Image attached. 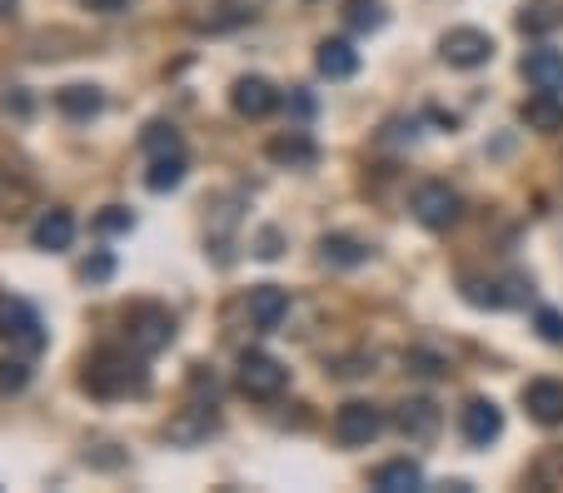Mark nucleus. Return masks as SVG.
<instances>
[{
	"instance_id": "1",
	"label": "nucleus",
	"mask_w": 563,
	"mask_h": 493,
	"mask_svg": "<svg viewBox=\"0 0 563 493\" xmlns=\"http://www.w3.org/2000/svg\"><path fill=\"white\" fill-rule=\"evenodd\" d=\"M80 389L95 399H131L150 389V374L140 365V349L125 355V349H95L86 359V374H80Z\"/></svg>"
},
{
	"instance_id": "2",
	"label": "nucleus",
	"mask_w": 563,
	"mask_h": 493,
	"mask_svg": "<svg viewBox=\"0 0 563 493\" xmlns=\"http://www.w3.org/2000/svg\"><path fill=\"white\" fill-rule=\"evenodd\" d=\"M125 339H131V349H140V355L170 349V339H174L170 310H160V304H135V310H125Z\"/></svg>"
},
{
	"instance_id": "3",
	"label": "nucleus",
	"mask_w": 563,
	"mask_h": 493,
	"mask_svg": "<svg viewBox=\"0 0 563 493\" xmlns=\"http://www.w3.org/2000/svg\"><path fill=\"white\" fill-rule=\"evenodd\" d=\"M409 210H414V220H419L424 229H449L459 215H464V200H459L449 184H439V180H424L419 190L409 194Z\"/></svg>"
},
{
	"instance_id": "4",
	"label": "nucleus",
	"mask_w": 563,
	"mask_h": 493,
	"mask_svg": "<svg viewBox=\"0 0 563 493\" xmlns=\"http://www.w3.org/2000/svg\"><path fill=\"white\" fill-rule=\"evenodd\" d=\"M439 55H444L454 70H478V65L494 60V35L478 31V25H454V31L439 41Z\"/></svg>"
},
{
	"instance_id": "5",
	"label": "nucleus",
	"mask_w": 563,
	"mask_h": 493,
	"mask_svg": "<svg viewBox=\"0 0 563 493\" xmlns=\"http://www.w3.org/2000/svg\"><path fill=\"white\" fill-rule=\"evenodd\" d=\"M239 389L249 399H280L290 389V369L274 355H245L239 359Z\"/></svg>"
},
{
	"instance_id": "6",
	"label": "nucleus",
	"mask_w": 563,
	"mask_h": 493,
	"mask_svg": "<svg viewBox=\"0 0 563 493\" xmlns=\"http://www.w3.org/2000/svg\"><path fill=\"white\" fill-rule=\"evenodd\" d=\"M0 339H11L15 349H25V355L45 349V324H41V314H35L25 300H0Z\"/></svg>"
},
{
	"instance_id": "7",
	"label": "nucleus",
	"mask_w": 563,
	"mask_h": 493,
	"mask_svg": "<svg viewBox=\"0 0 563 493\" xmlns=\"http://www.w3.org/2000/svg\"><path fill=\"white\" fill-rule=\"evenodd\" d=\"M384 434V414L374 404H369V399H349L345 408H339L335 414V439L339 444H374Z\"/></svg>"
},
{
	"instance_id": "8",
	"label": "nucleus",
	"mask_w": 563,
	"mask_h": 493,
	"mask_svg": "<svg viewBox=\"0 0 563 493\" xmlns=\"http://www.w3.org/2000/svg\"><path fill=\"white\" fill-rule=\"evenodd\" d=\"M229 105H235V115H245V120H264L274 105H280V90H274L264 76H239L235 86H229Z\"/></svg>"
},
{
	"instance_id": "9",
	"label": "nucleus",
	"mask_w": 563,
	"mask_h": 493,
	"mask_svg": "<svg viewBox=\"0 0 563 493\" xmlns=\"http://www.w3.org/2000/svg\"><path fill=\"white\" fill-rule=\"evenodd\" d=\"M523 408H529L533 424L559 429L563 424V384L559 379H529V384H523Z\"/></svg>"
},
{
	"instance_id": "10",
	"label": "nucleus",
	"mask_w": 563,
	"mask_h": 493,
	"mask_svg": "<svg viewBox=\"0 0 563 493\" xmlns=\"http://www.w3.org/2000/svg\"><path fill=\"white\" fill-rule=\"evenodd\" d=\"M459 429H464V439L469 444H494L498 434H504V408L494 404V399H469L464 404V414H459Z\"/></svg>"
},
{
	"instance_id": "11",
	"label": "nucleus",
	"mask_w": 563,
	"mask_h": 493,
	"mask_svg": "<svg viewBox=\"0 0 563 493\" xmlns=\"http://www.w3.org/2000/svg\"><path fill=\"white\" fill-rule=\"evenodd\" d=\"M264 155H270L274 165H284V170H304V165L319 160V145L304 130H284V135H274L270 145H264Z\"/></svg>"
},
{
	"instance_id": "12",
	"label": "nucleus",
	"mask_w": 563,
	"mask_h": 493,
	"mask_svg": "<svg viewBox=\"0 0 563 493\" xmlns=\"http://www.w3.org/2000/svg\"><path fill=\"white\" fill-rule=\"evenodd\" d=\"M245 310H249V320H255V329H280L284 314H290V294H284L280 284H255Z\"/></svg>"
},
{
	"instance_id": "13",
	"label": "nucleus",
	"mask_w": 563,
	"mask_h": 493,
	"mask_svg": "<svg viewBox=\"0 0 563 493\" xmlns=\"http://www.w3.org/2000/svg\"><path fill=\"white\" fill-rule=\"evenodd\" d=\"M31 239L45 255H60V249H70V239H76V215H70V210H45V215L35 220Z\"/></svg>"
},
{
	"instance_id": "14",
	"label": "nucleus",
	"mask_w": 563,
	"mask_h": 493,
	"mask_svg": "<svg viewBox=\"0 0 563 493\" xmlns=\"http://www.w3.org/2000/svg\"><path fill=\"white\" fill-rule=\"evenodd\" d=\"M219 429V414H215V404H190L180 418H170V444H200V439H210V434Z\"/></svg>"
},
{
	"instance_id": "15",
	"label": "nucleus",
	"mask_w": 563,
	"mask_h": 493,
	"mask_svg": "<svg viewBox=\"0 0 563 493\" xmlns=\"http://www.w3.org/2000/svg\"><path fill=\"white\" fill-rule=\"evenodd\" d=\"M25 210H35V180L11 170V165H0V215L15 220V215H25Z\"/></svg>"
},
{
	"instance_id": "16",
	"label": "nucleus",
	"mask_w": 563,
	"mask_h": 493,
	"mask_svg": "<svg viewBox=\"0 0 563 493\" xmlns=\"http://www.w3.org/2000/svg\"><path fill=\"white\" fill-rule=\"evenodd\" d=\"M523 125L539 130V135H553V130H563V96L559 90H539V96L523 100Z\"/></svg>"
},
{
	"instance_id": "17",
	"label": "nucleus",
	"mask_w": 563,
	"mask_h": 493,
	"mask_svg": "<svg viewBox=\"0 0 563 493\" xmlns=\"http://www.w3.org/2000/svg\"><path fill=\"white\" fill-rule=\"evenodd\" d=\"M523 76H529L533 90H563V51H549V45L529 51L523 55Z\"/></svg>"
},
{
	"instance_id": "18",
	"label": "nucleus",
	"mask_w": 563,
	"mask_h": 493,
	"mask_svg": "<svg viewBox=\"0 0 563 493\" xmlns=\"http://www.w3.org/2000/svg\"><path fill=\"white\" fill-rule=\"evenodd\" d=\"M315 65L325 80H349V76H359V51L349 41H319Z\"/></svg>"
},
{
	"instance_id": "19",
	"label": "nucleus",
	"mask_w": 563,
	"mask_h": 493,
	"mask_svg": "<svg viewBox=\"0 0 563 493\" xmlns=\"http://www.w3.org/2000/svg\"><path fill=\"white\" fill-rule=\"evenodd\" d=\"M399 429H404V439L429 444L439 434V408L429 399H409V404H399Z\"/></svg>"
},
{
	"instance_id": "20",
	"label": "nucleus",
	"mask_w": 563,
	"mask_h": 493,
	"mask_svg": "<svg viewBox=\"0 0 563 493\" xmlns=\"http://www.w3.org/2000/svg\"><path fill=\"white\" fill-rule=\"evenodd\" d=\"M374 489L380 493H414V489H424V469L414 459H390L374 469Z\"/></svg>"
},
{
	"instance_id": "21",
	"label": "nucleus",
	"mask_w": 563,
	"mask_h": 493,
	"mask_svg": "<svg viewBox=\"0 0 563 493\" xmlns=\"http://www.w3.org/2000/svg\"><path fill=\"white\" fill-rule=\"evenodd\" d=\"M55 110L66 120H95L105 110V96L95 86H66V90H55Z\"/></svg>"
},
{
	"instance_id": "22",
	"label": "nucleus",
	"mask_w": 563,
	"mask_h": 493,
	"mask_svg": "<svg viewBox=\"0 0 563 493\" xmlns=\"http://www.w3.org/2000/svg\"><path fill=\"white\" fill-rule=\"evenodd\" d=\"M319 259H325V265H339V269H359V265H369V249L349 235H325L319 239Z\"/></svg>"
},
{
	"instance_id": "23",
	"label": "nucleus",
	"mask_w": 563,
	"mask_h": 493,
	"mask_svg": "<svg viewBox=\"0 0 563 493\" xmlns=\"http://www.w3.org/2000/svg\"><path fill=\"white\" fill-rule=\"evenodd\" d=\"M180 180H184V150H174V155H150V170H145V184H150L155 194L174 190Z\"/></svg>"
},
{
	"instance_id": "24",
	"label": "nucleus",
	"mask_w": 563,
	"mask_h": 493,
	"mask_svg": "<svg viewBox=\"0 0 563 493\" xmlns=\"http://www.w3.org/2000/svg\"><path fill=\"white\" fill-rule=\"evenodd\" d=\"M559 21H563L559 0H533V5H523V11H519V31L523 35H549Z\"/></svg>"
},
{
	"instance_id": "25",
	"label": "nucleus",
	"mask_w": 563,
	"mask_h": 493,
	"mask_svg": "<svg viewBox=\"0 0 563 493\" xmlns=\"http://www.w3.org/2000/svg\"><path fill=\"white\" fill-rule=\"evenodd\" d=\"M345 21H349V31H380V25H384V5H380V0H349Z\"/></svg>"
},
{
	"instance_id": "26",
	"label": "nucleus",
	"mask_w": 563,
	"mask_h": 493,
	"mask_svg": "<svg viewBox=\"0 0 563 493\" xmlns=\"http://www.w3.org/2000/svg\"><path fill=\"white\" fill-rule=\"evenodd\" d=\"M140 145H145V155H174L180 150V130L174 125H150L140 135Z\"/></svg>"
},
{
	"instance_id": "27",
	"label": "nucleus",
	"mask_w": 563,
	"mask_h": 493,
	"mask_svg": "<svg viewBox=\"0 0 563 493\" xmlns=\"http://www.w3.org/2000/svg\"><path fill=\"white\" fill-rule=\"evenodd\" d=\"M464 300L478 304V310H504L509 294H498V284H478V279H464Z\"/></svg>"
},
{
	"instance_id": "28",
	"label": "nucleus",
	"mask_w": 563,
	"mask_h": 493,
	"mask_svg": "<svg viewBox=\"0 0 563 493\" xmlns=\"http://www.w3.org/2000/svg\"><path fill=\"white\" fill-rule=\"evenodd\" d=\"M31 384V365L25 359H0V394H21Z\"/></svg>"
},
{
	"instance_id": "29",
	"label": "nucleus",
	"mask_w": 563,
	"mask_h": 493,
	"mask_svg": "<svg viewBox=\"0 0 563 493\" xmlns=\"http://www.w3.org/2000/svg\"><path fill=\"white\" fill-rule=\"evenodd\" d=\"M131 225H135V215L125 210V204H110L105 215H95V229H100V235H125Z\"/></svg>"
},
{
	"instance_id": "30",
	"label": "nucleus",
	"mask_w": 563,
	"mask_h": 493,
	"mask_svg": "<svg viewBox=\"0 0 563 493\" xmlns=\"http://www.w3.org/2000/svg\"><path fill=\"white\" fill-rule=\"evenodd\" d=\"M110 274H115V259H110L105 249H100V255H90L86 265H80V279H86V284H105Z\"/></svg>"
},
{
	"instance_id": "31",
	"label": "nucleus",
	"mask_w": 563,
	"mask_h": 493,
	"mask_svg": "<svg viewBox=\"0 0 563 493\" xmlns=\"http://www.w3.org/2000/svg\"><path fill=\"white\" fill-rule=\"evenodd\" d=\"M539 334L549 344H563V314L559 310H539Z\"/></svg>"
},
{
	"instance_id": "32",
	"label": "nucleus",
	"mask_w": 563,
	"mask_h": 493,
	"mask_svg": "<svg viewBox=\"0 0 563 493\" xmlns=\"http://www.w3.org/2000/svg\"><path fill=\"white\" fill-rule=\"evenodd\" d=\"M80 5H86V11H100V15H115V11H125L131 0H80Z\"/></svg>"
},
{
	"instance_id": "33",
	"label": "nucleus",
	"mask_w": 563,
	"mask_h": 493,
	"mask_svg": "<svg viewBox=\"0 0 563 493\" xmlns=\"http://www.w3.org/2000/svg\"><path fill=\"white\" fill-rule=\"evenodd\" d=\"M260 255H264V259L280 255V235H274V229H264V235H260Z\"/></svg>"
},
{
	"instance_id": "34",
	"label": "nucleus",
	"mask_w": 563,
	"mask_h": 493,
	"mask_svg": "<svg viewBox=\"0 0 563 493\" xmlns=\"http://www.w3.org/2000/svg\"><path fill=\"white\" fill-rule=\"evenodd\" d=\"M15 15V0H0V21H11Z\"/></svg>"
}]
</instances>
